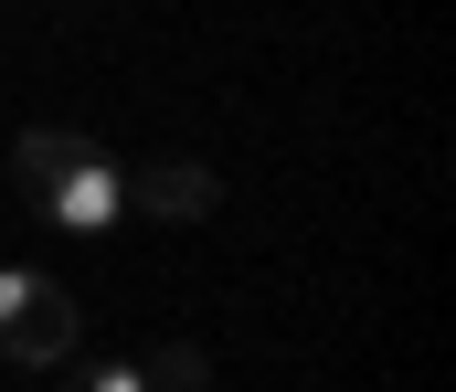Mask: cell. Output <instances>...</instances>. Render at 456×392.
<instances>
[{"instance_id": "cell-1", "label": "cell", "mask_w": 456, "mask_h": 392, "mask_svg": "<svg viewBox=\"0 0 456 392\" xmlns=\"http://www.w3.org/2000/svg\"><path fill=\"white\" fill-rule=\"evenodd\" d=\"M11 180H21V202H32L43 223H64V234H117V223H127V170H117L107 138H86V128H32L11 148Z\"/></svg>"}, {"instance_id": "cell-2", "label": "cell", "mask_w": 456, "mask_h": 392, "mask_svg": "<svg viewBox=\"0 0 456 392\" xmlns=\"http://www.w3.org/2000/svg\"><path fill=\"white\" fill-rule=\"evenodd\" d=\"M0 361H21V372H64L75 361V297L43 286L32 265H0Z\"/></svg>"}, {"instance_id": "cell-3", "label": "cell", "mask_w": 456, "mask_h": 392, "mask_svg": "<svg viewBox=\"0 0 456 392\" xmlns=\"http://www.w3.org/2000/svg\"><path fill=\"white\" fill-rule=\"evenodd\" d=\"M224 202V180L202 170V159H149V170H127V212H149V223H202Z\"/></svg>"}, {"instance_id": "cell-4", "label": "cell", "mask_w": 456, "mask_h": 392, "mask_svg": "<svg viewBox=\"0 0 456 392\" xmlns=\"http://www.w3.org/2000/svg\"><path fill=\"white\" fill-rule=\"evenodd\" d=\"M138 372H149V392H202V350H191V340H159Z\"/></svg>"}, {"instance_id": "cell-5", "label": "cell", "mask_w": 456, "mask_h": 392, "mask_svg": "<svg viewBox=\"0 0 456 392\" xmlns=\"http://www.w3.org/2000/svg\"><path fill=\"white\" fill-rule=\"evenodd\" d=\"M64 392H149L138 361H96V372H64Z\"/></svg>"}]
</instances>
